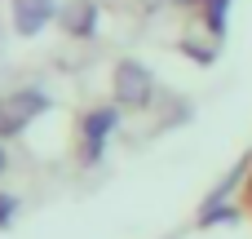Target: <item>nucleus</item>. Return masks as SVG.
<instances>
[{
    "mask_svg": "<svg viewBox=\"0 0 252 239\" xmlns=\"http://www.w3.org/2000/svg\"><path fill=\"white\" fill-rule=\"evenodd\" d=\"M0 173H4V146H0Z\"/></svg>",
    "mask_w": 252,
    "mask_h": 239,
    "instance_id": "obj_8",
    "label": "nucleus"
},
{
    "mask_svg": "<svg viewBox=\"0 0 252 239\" xmlns=\"http://www.w3.org/2000/svg\"><path fill=\"white\" fill-rule=\"evenodd\" d=\"M49 18H58V0H13V27L22 35H35Z\"/></svg>",
    "mask_w": 252,
    "mask_h": 239,
    "instance_id": "obj_5",
    "label": "nucleus"
},
{
    "mask_svg": "<svg viewBox=\"0 0 252 239\" xmlns=\"http://www.w3.org/2000/svg\"><path fill=\"white\" fill-rule=\"evenodd\" d=\"M115 124H120V111H115V106H97V111L84 115V160H89V164L102 160L106 137L115 133Z\"/></svg>",
    "mask_w": 252,
    "mask_h": 239,
    "instance_id": "obj_3",
    "label": "nucleus"
},
{
    "mask_svg": "<svg viewBox=\"0 0 252 239\" xmlns=\"http://www.w3.org/2000/svg\"><path fill=\"white\" fill-rule=\"evenodd\" d=\"M49 106V98L40 93V89H22V93H9V98H0V137H9V133H18L31 115H40Z\"/></svg>",
    "mask_w": 252,
    "mask_h": 239,
    "instance_id": "obj_2",
    "label": "nucleus"
},
{
    "mask_svg": "<svg viewBox=\"0 0 252 239\" xmlns=\"http://www.w3.org/2000/svg\"><path fill=\"white\" fill-rule=\"evenodd\" d=\"M115 102L120 106H133V111L151 106L155 102V75L142 62H120L115 67Z\"/></svg>",
    "mask_w": 252,
    "mask_h": 239,
    "instance_id": "obj_1",
    "label": "nucleus"
},
{
    "mask_svg": "<svg viewBox=\"0 0 252 239\" xmlns=\"http://www.w3.org/2000/svg\"><path fill=\"white\" fill-rule=\"evenodd\" d=\"M9 213H13V195H0V222H9Z\"/></svg>",
    "mask_w": 252,
    "mask_h": 239,
    "instance_id": "obj_7",
    "label": "nucleus"
},
{
    "mask_svg": "<svg viewBox=\"0 0 252 239\" xmlns=\"http://www.w3.org/2000/svg\"><path fill=\"white\" fill-rule=\"evenodd\" d=\"M199 13L208 22V35L221 40L226 35V13H230V0H199Z\"/></svg>",
    "mask_w": 252,
    "mask_h": 239,
    "instance_id": "obj_6",
    "label": "nucleus"
},
{
    "mask_svg": "<svg viewBox=\"0 0 252 239\" xmlns=\"http://www.w3.org/2000/svg\"><path fill=\"white\" fill-rule=\"evenodd\" d=\"M58 18H62V31H71V35H93L97 31V0H66L62 9H58Z\"/></svg>",
    "mask_w": 252,
    "mask_h": 239,
    "instance_id": "obj_4",
    "label": "nucleus"
}]
</instances>
